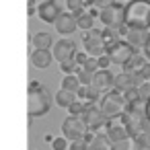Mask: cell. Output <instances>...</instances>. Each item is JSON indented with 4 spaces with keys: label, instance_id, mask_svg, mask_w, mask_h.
<instances>
[{
    "label": "cell",
    "instance_id": "6da1fadb",
    "mask_svg": "<svg viewBox=\"0 0 150 150\" xmlns=\"http://www.w3.org/2000/svg\"><path fill=\"white\" fill-rule=\"evenodd\" d=\"M50 107H52V95L39 82H31L29 91H27V113H29V117H41L50 111Z\"/></svg>",
    "mask_w": 150,
    "mask_h": 150
},
{
    "label": "cell",
    "instance_id": "7a4b0ae2",
    "mask_svg": "<svg viewBox=\"0 0 150 150\" xmlns=\"http://www.w3.org/2000/svg\"><path fill=\"white\" fill-rule=\"evenodd\" d=\"M125 25L129 29H150V0H132L125 4Z\"/></svg>",
    "mask_w": 150,
    "mask_h": 150
},
{
    "label": "cell",
    "instance_id": "3957f363",
    "mask_svg": "<svg viewBox=\"0 0 150 150\" xmlns=\"http://www.w3.org/2000/svg\"><path fill=\"white\" fill-rule=\"evenodd\" d=\"M99 107H101V111H103V115L107 119H121L123 113L127 111L129 103H127V99H125L123 93H119V91L113 88L111 93H107V95L101 97Z\"/></svg>",
    "mask_w": 150,
    "mask_h": 150
},
{
    "label": "cell",
    "instance_id": "277c9868",
    "mask_svg": "<svg viewBox=\"0 0 150 150\" xmlns=\"http://www.w3.org/2000/svg\"><path fill=\"white\" fill-rule=\"evenodd\" d=\"M82 50L91 56V58H101L107 54V43L103 39V31H97V29H91L84 33L82 37Z\"/></svg>",
    "mask_w": 150,
    "mask_h": 150
},
{
    "label": "cell",
    "instance_id": "5b68a950",
    "mask_svg": "<svg viewBox=\"0 0 150 150\" xmlns=\"http://www.w3.org/2000/svg\"><path fill=\"white\" fill-rule=\"evenodd\" d=\"M82 119H84L88 132H93V134L107 132L109 119L103 115V111H101L99 105H86V109H84V113H82Z\"/></svg>",
    "mask_w": 150,
    "mask_h": 150
},
{
    "label": "cell",
    "instance_id": "8992f818",
    "mask_svg": "<svg viewBox=\"0 0 150 150\" xmlns=\"http://www.w3.org/2000/svg\"><path fill=\"white\" fill-rule=\"evenodd\" d=\"M88 134V127L84 123L82 117H76V115H70L64 119L62 123V136L68 138L70 142H76V140H84V136Z\"/></svg>",
    "mask_w": 150,
    "mask_h": 150
},
{
    "label": "cell",
    "instance_id": "52a82bcc",
    "mask_svg": "<svg viewBox=\"0 0 150 150\" xmlns=\"http://www.w3.org/2000/svg\"><path fill=\"white\" fill-rule=\"evenodd\" d=\"M121 68H123V72L132 74V76H138V78H142V80H150V60H148L146 56L136 54V56H132Z\"/></svg>",
    "mask_w": 150,
    "mask_h": 150
},
{
    "label": "cell",
    "instance_id": "ba28073f",
    "mask_svg": "<svg viewBox=\"0 0 150 150\" xmlns=\"http://www.w3.org/2000/svg\"><path fill=\"white\" fill-rule=\"evenodd\" d=\"M107 56L111 58V62H113V64L123 66L132 56H136V47H134V45H129L125 39H119V41H115V43L107 45Z\"/></svg>",
    "mask_w": 150,
    "mask_h": 150
},
{
    "label": "cell",
    "instance_id": "9c48e42d",
    "mask_svg": "<svg viewBox=\"0 0 150 150\" xmlns=\"http://www.w3.org/2000/svg\"><path fill=\"white\" fill-rule=\"evenodd\" d=\"M99 13V19L105 27H119L125 23V6L121 4H111L107 8H101Z\"/></svg>",
    "mask_w": 150,
    "mask_h": 150
},
{
    "label": "cell",
    "instance_id": "30bf717a",
    "mask_svg": "<svg viewBox=\"0 0 150 150\" xmlns=\"http://www.w3.org/2000/svg\"><path fill=\"white\" fill-rule=\"evenodd\" d=\"M54 58L62 64V62H68V60H74L76 56V43L70 41V39H60L54 43V50H52Z\"/></svg>",
    "mask_w": 150,
    "mask_h": 150
},
{
    "label": "cell",
    "instance_id": "8fae6325",
    "mask_svg": "<svg viewBox=\"0 0 150 150\" xmlns=\"http://www.w3.org/2000/svg\"><path fill=\"white\" fill-rule=\"evenodd\" d=\"M37 15H39V19L43 23H56L58 17L62 15L58 0H45V2H41L39 8H37Z\"/></svg>",
    "mask_w": 150,
    "mask_h": 150
},
{
    "label": "cell",
    "instance_id": "7c38bea8",
    "mask_svg": "<svg viewBox=\"0 0 150 150\" xmlns=\"http://www.w3.org/2000/svg\"><path fill=\"white\" fill-rule=\"evenodd\" d=\"M93 86L101 93V95H107L115 88V76L109 72V70H99L95 74V80H93Z\"/></svg>",
    "mask_w": 150,
    "mask_h": 150
},
{
    "label": "cell",
    "instance_id": "4fadbf2b",
    "mask_svg": "<svg viewBox=\"0 0 150 150\" xmlns=\"http://www.w3.org/2000/svg\"><path fill=\"white\" fill-rule=\"evenodd\" d=\"M54 27H56V31H58L60 35H70V33H74V31L78 29L76 15H74V13H62V15L58 17V21L54 23Z\"/></svg>",
    "mask_w": 150,
    "mask_h": 150
},
{
    "label": "cell",
    "instance_id": "5bb4252c",
    "mask_svg": "<svg viewBox=\"0 0 150 150\" xmlns=\"http://www.w3.org/2000/svg\"><path fill=\"white\" fill-rule=\"evenodd\" d=\"M105 136L115 144V142H121V140L129 138V132H127V127H125V123L121 119H109V125H107Z\"/></svg>",
    "mask_w": 150,
    "mask_h": 150
},
{
    "label": "cell",
    "instance_id": "9a60e30c",
    "mask_svg": "<svg viewBox=\"0 0 150 150\" xmlns=\"http://www.w3.org/2000/svg\"><path fill=\"white\" fill-rule=\"evenodd\" d=\"M142 82H146V80H142V78H138V76H132V74H127V72H121V74L115 76V91L127 93L129 88L140 86Z\"/></svg>",
    "mask_w": 150,
    "mask_h": 150
},
{
    "label": "cell",
    "instance_id": "2e32d148",
    "mask_svg": "<svg viewBox=\"0 0 150 150\" xmlns=\"http://www.w3.org/2000/svg\"><path fill=\"white\" fill-rule=\"evenodd\" d=\"M54 60V54L50 50H35L31 54V66L37 68V70H45Z\"/></svg>",
    "mask_w": 150,
    "mask_h": 150
},
{
    "label": "cell",
    "instance_id": "e0dca14e",
    "mask_svg": "<svg viewBox=\"0 0 150 150\" xmlns=\"http://www.w3.org/2000/svg\"><path fill=\"white\" fill-rule=\"evenodd\" d=\"M148 37H150L148 29H129L127 35H125V41L129 45H134V47H144V43L148 41Z\"/></svg>",
    "mask_w": 150,
    "mask_h": 150
},
{
    "label": "cell",
    "instance_id": "ac0fdd59",
    "mask_svg": "<svg viewBox=\"0 0 150 150\" xmlns=\"http://www.w3.org/2000/svg\"><path fill=\"white\" fill-rule=\"evenodd\" d=\"M76 97H78V101H82L84 105H97V101H99L101 93L91 84V86H80V88H78V93H76Z\"/></svg>",
    "mask_w": 150,
    "mask_h": 150
},
{
    "label": "cell",
    "instance_id": "d6986e66",
    "mask_svg": "<svg viewBox=\"0 0 150 150\" xmlns=\"http://www.w3.org/2000/svg\"><path fill=\"white\" fill-rule=\"evenodd\" d=\"M54 101H56V105H60L62 109H70V107L78 101V97H76V93H72V91H64V88H60V91L56 93Z\"/></svg>",
    "mask_w": 150,
    "mask_h": 150
},
{
    "label": "cell",
    "instance_id": "ffe728a7",
    "mask_svg": "<svg viewBox=\"0 0 150 150\" xmlns=\"http://www.w3.org/2000/svg\"><path fill=\"white\" fill-rule=\"evenodd\" d=\"M88 150H113V142L105 134H95V138L88 144Z\"/></svg>",
    "mask_w": 150,
    "mask_h": 150
},
{
    "label": "cell",
    "instance_id": "44dd1931",
    "mask_svg": "<svg viewBox=\"0 0 150 150\" xmlns=\"http://www.w3.org/2000/svg\"><path fill=\"white\" fill-rule=\"evenodd\" d=\"M76 23H78V29H80V31H91V29H95V17H93L91 13H86V11L76 13Z\"/></svg>",
    "mask_w": 150,
    "mask_h": 150
},
{
    "label": "cell",
    "instance_id": "7402d4cb",
    "mask_svg": "<svg viewBox=\"0 0 150 150\" xmlns=\"http://www.w3.org/2000/svg\"><path fill=\"white\" fill-rule=\"evenodd\" d=\"M33 45H35V50H47V47H52V45H54V39H52V35H50V33L39 31V33H35V35H33Z\"/></svg>",
    "mask_w": 150,
    "mask_h": 150
},
{
    "label": "cell",
    "instance_id": "603a6c76",
    "mask_svg": "<svg viewBox=\"0 0 150 150\" xmlns=\"http://www.w3.org/2000/svg\"><path fill=\"white\" fill-rule=\"evenodd\" d=\"M80 86H82V84H80V80H78L76 74H64V78H62V88H64V91L78 93Z\"/></svg>",
    "mask_w": 150,
    "mask_h": 150
},
{
    "label": "cell",
    "instance_id": "cb8c5ba5",
    "mask_svg": "<svg viewBox=\"0 0 150 150\" xmlns=\"http://www.w3.org/2000/svg\"><path fill=\"white\" fill-rule=\"evenodd\" d=\"M103 39H105V43H107V45H111V43L119 41V39H121V35L117 33V29H115V27H105V29H103Z\"/></svg>",
    "mask_w": 150,
    "mask_h": 150
},
{
    "label": "cell",
    "instance_id": "d4e9b609",
    "mask_svg": "<svg viewBox=\"0 0 150 150\" xmlns=\"http://www.w3.org/2000/svg\"><path fill=\"white\" fill-rule=\"evenodd\" d=\"M113 150H140V148H138V144H136L134 138H125L121 142H115L113 144Z\"/></svg>",
    "mask_w": 150,
    "mask_h": 150
},
{
    "label": "cell",
    "instance_id": "484cf974",
    "mask_svg": "<svg viewBox=\"0 0 150 150\" xmlns=\"http://www.w3.org/2000/svg\"><path fill=\"white\" fill-rule=\"evenodd\" d=\"M134 140H136V144H138L140 150H150V132H142Z\"/></svg>",
    "mask_w": 150,
    "mask_h": 150
},
{
    "label": "cell",
    "instance_id": "4316f807",
    "mask_svg": "<svg viewBox=\"0 0 150 150\" xmlns=\"http://www.w3.org/2000/svg\"><path fill=\"white\" fill-rule=\"evenodd\" d=\"M84 6H86V0H66V8H68V13H80V11H84Z\"/></svg>",
    "mask_w": 150,
    "mask_h": 150
},
{
    "label": "cell",
    "instance_id": "83f0119b",
    "mask_svg": "<svg viewBox=\"0 0 150 150\" xmlns=\"http://www.w3.org/2000/svg\"><path fill=\"white\" fill-rule=\"evenodd\" d=\"M76 76H78V80H80V84H82V86H91V84H93V80H95V74H93V72H88V70H82V68L76 72Z\"/></svg>",
    "mask_w": 150,
    "mask_h": 150
},
{
    "label": "cell",
    "instance_id": "f1b7e54d",
    "mask_svg": "<svg viewBox=\"0 0 150 150\" xmlns=\"http://www.w3.org/2000/svg\"><path fill=\"white\" fill-rule=\"evenodd\" d=\"M60 70H62L64 74H76V72L80 70V66L76 64V60H68V62H62V64H60Z\"/></svg>",
    "mask_w": 150,
    "mask_h": 150
},
{
    "label": "cell",
    "instance_id": "f546056e",
    "mask_svg": "<svg viewBox=\"0 0 150 150\" xmlns=\"http://www.w3.org/2000/svg\"><path fill=\"white\" fill-rule=\"evenodd\" d=\"M66 148H70V144H68V138H64V136H60L52 142V150H66Z\"/></svg>",
    "mask_w": 150,
    "mask_h": 150
},
{
    "label": "cell",
    "instance_id": "4dcf8cb0",
    "mask_svg": "<svg viewBox=\"0 0 150 150\" xmlns=\"http://www.w3.org/2000/svg\"><path fill=\"white\" fill-rule=\"evenodd\" d=\"M138 91H140V99L148 103V101H150V80L142 82V84L138 86Z\"/></svg>",
    "mask_w": 150,
    "mask_h": 150
},
{
    "label": "cell",
    "instance_id": "1f68e13d",
    "mask_svg": "<svg viewBox=\"0 0 150 150\" xmlns=\"http://www.w3.org/2000/svg\"><path fill=\"white\" fill-rule=\"evenodd\" d=\"M84 109H86V105L82 103V101H76L68 111H70V115H76V117H82V113H84Z\"/></svg>",
    "mask_w": 150,
    "mask_h": 150
},
{
    "label": "cell",
    "instance_id": "d6a6232c",
    "mask_svg": "<svg viewBox=\"0 0 150 150\" xmlns=\"http://www.w3.org/2000/svg\"><path fill=\"white\" fill-rule=\"evenodd\" d=\"M82 70H88V72L97 74L99 72V58H88V62L82 66Z\"/></svg>",
    "mask_w": 150,
    "mask_h": 150
},
{
    "label": "cell",
    "instance_id": "836d02e7",
    "mask_svg": "<svg viewBox=\"0 0 150 150\" xmlns=\"http://www.w3.org/2000/svg\"><path fill=\"white\" fill-rule=\"evenodd\" d=\"M123 95H125L127 103H136V101H140V91H138V86L129 88V91H127V93H123Z\"/></svg>",
    "mask_w": 150,
    "mask_h": 150
},
{
    "label": "cell",
    "instance_id": "e575fe53",
    "mask_svg": "<svg viewBox=\"0 0 150 150\" xmlns=\"http://www.w3.org/2000/svg\"><path fill=\"white\" fill-rule=\"evenodd\" d=\"M88 58H91V56H88L84 50H82V52H76V56H74V60H76V64H78L80 68H82V66L88 62Z\"/></svg>",
    "mask_w": 150,
    "mask_h": 150
},
{
    "label": "cell",
    "instance_id": "d590c367",
    "mask_svg": "<svg viewBox=\"0 0 150 150\" xmlns=\"http://www.w3.org/2000/svg\"><path fill=\"white\" fill-rule=\"evenodd\" d=\"M68 150H88V142L86 140H76V142L70 144Z\"/></svg>",
    "mask_w": 150,
    "mask_h": 150
},
{
    "label": "cell",
    "instance_id": "8d00e7d4",
    "mask_svg": "<svg viewBox=\"0 0 150 150\" xmlns=\"http://www.w3.org/2000/svg\"><path fill=\"white\" fill-rule=\"evenodd\" d=\"M113 62H111V58L105 54V56H101L99 58V70H109V66H111Z\"/></svg>",
    "mask_w": 150,
    "mask_h": 150
},
{
    "label": "cell",
    "instance_id": "74e56055",
    "mask_svg": "<svg viewBox=\"0 0 150 150\" xmlns=\"http://www.w3.org/2000/svg\"><path fill=\"white\" fill-rule=\"evenodd\" d=\"M111 4H115V0H95V6L101 11V8H107V6H111Z\"/></svg>",
    "mask_w": 150,
    "mask_h": 150
},
{
    "label": "cell",
    "instance_id": "f35d334b",
    "mask_svg": "<svg viewBox=\"0 0 150 150\" xmlns=\"http://www.w3.org/2000/svg\"><path fill=\"white\" fill-rule=\"evenodd\" d=\"M37 8H39V6L35 4V0H27V13H29V15H33Z\"/></svg>",
    "mask_w": 150,
    "mask_h": 150
},
{
    "label": "cell",
    "instance_id": "ab89813d",
    "mask_svg": "<svg viewBox=\"0 0 150 150\" xmlns=\"http://www.w3.org/2000/svg\"><path fill=\"white\" fill-rule=\"evenodd\" d=\"M142 50H144V56L150 60V37H148V41L144 43V47H142Z\"/></svg>",
    "mask_w": 150,
    "mask_h": 150
},
{
    "label": "cell",
    "instance_id": "60d3db41",
    "mask_svg": "<svg viewBox=\"0 0 150 150\" xmlns=\"http://www.w3.org/2000/svg\"><path fill=\"white\" fill-rule=\"evenodd\" d=\"M146 115H148V121H150V101H148V105H146Z\"/></svg>",
    "mask_w": 150,
    "mask_h": 150
},
{
    "label": "cell",
    "instance_id": "b9f144b4",
    "mask_svg": "<svg viewBox=\"0 0 150 150\" xmlns=\"http://www.w3.org/2000/svg\"><path fill=\"white\" fill-rule=\"evenodd\" d=\"M127 2H132V0H127Z\"/></svg>",
    "mask_w": 150,
    "mask_h": 150
}]
</instances>
